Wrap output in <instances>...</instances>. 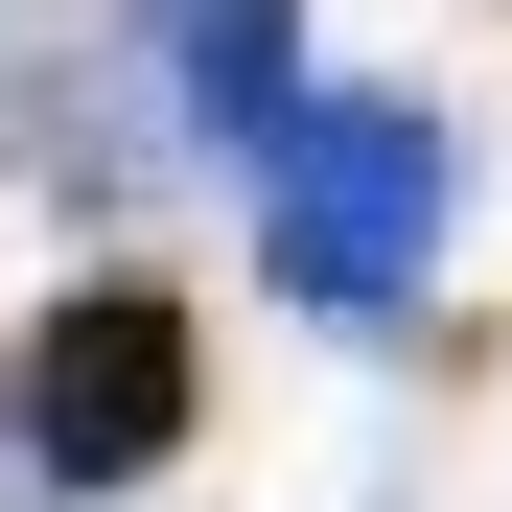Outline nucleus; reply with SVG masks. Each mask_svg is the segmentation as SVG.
Here are the masks:
<instances>
[{"instance_id":"nucleus-1","label":"nucleus","mask_w":512,"mask_h":512,"mask_svg":"<svg viewBox=\"0 0 512 512\" xmlns=\"http://www.w3.org/2000/svg\"><path fill=\"white\" fill-rule=\"evenodd\" d=\"M210 443V303L187 280H70L0 350V489L24 512H140Z\"/></svg>"},{"instance_id":"nucleus-2","label":"nucleus","mask_w":512,"mask_h":512,"mask_svg":"<svg viewBox=\"0 0 512 512\" xmlns=\"http://www.w3.org/2000/svg\"><path fill=\"white\" fill-rule=\"evenodd\" d=\"M233 187H256V256H280L303 326H396L419 256L466 233V117L443 94H303Z\"/></svg>"},{"instance_id":"nucleus-3","label":"nucleus","mask_w":512,"mask_h":512,"mask_svg":"<svg viewBox=\"0 0 512 512\" xmlns=\"http://www.w3.org/2000/svg\"><path fill=\"white\" fill-rule=\"evenodd\" d=\"M140 47H163V117H187L210 163H256L326 70H303V0H140Z\"/></svg>"}]
</instances>
